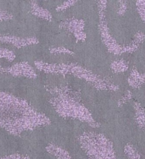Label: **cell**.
Listing matches in <instances>:
<instances>
[{
  "instance_id": "7",
  "label": "cell",
  "mask_w": 145,
  "mask_h": 159,
  "mask_svg": "<svg viewBox=\"0 0 145 159\" xmlns=\"http://www.w3.org/2000/svg\"><path fill=\"white\" fill-rule=\"evenodd\" d=\"M111 70L116 72V73H120V72H124L128 69V64L125 61L122 60H119V61L113 62L110 65Z\"/></svg>"
},
{
  "instance_id": "6",
  "label": "cell",
  "mask_w": 145,
  "mask_h": 159,
  "mask_svg": "<svg viewBox=\"0 0 145 159\" xmlns=\"http://www.w3.org/2000/svg\"><path fill=\"white\" fill-rule=\"evenodd\" d=\"M124 152L127 155L128 159H142L136 148L131 144L126 145V147L124 148Z\"/></svg>"
},
{
  "instance_id": "10",
  "label": "cell",
  "mask_w": 145,
  "mask_h": 159,
  "mask_svg": "<svg viewBox=\"0 0 145 159\" xmlns=\"http://www.w3.org/2000/svg\"><path fill=\"white\" fill-rule=\"evenodd\" d=\"M126 10H127V3L123 2V1H120L117 13L120 16H122V15H124V13L126 12Z\"/></svg>"
},
{
  "instance_id": "1",
  "label": "cell",
  "mask_w": 145,
  "mask_h": 159,
  "mask_svg": "<svg viewBox=\"0 0 145 159\" xmlns=\"http://www.w3.org/2000/svg\"><path fill=\"white\" fill-rule=\"evenodd\" d=\"M79 141L89 159H116L113 144L102 134L87 132L79 137Z\"/></svg>"
},
{
  "instance_id": "11",
  "label": "cell",
  "mask_w": 145,
  "mask_h": 159,
  "mask_svg": "<svg viewBox=\"0 0 145 159\" xmlns=\"http://www.w3.org/2000/svg\"><path fill=\"white\" fill-rule=\"evenodd\" d=\"M0 159H28L26 157L23 156H18V155H14V156H9L6 157H3V158Z\"/></svg>"
},
{
  "instance_id": "8",
  "label": "cell",
  "mask_w": 145,
  "mask_h": 159,
  "mask_svg": "<svg viewBox=\"0 0 145 159\" xmlns=\"http://www.w3.org/2000/svg\"><path fill=\"white\" fill-rule=\"evenodd\" d=\"M137 7H138V11L140 14L141 18L145 22V1H138L137 2Z\"/></svg>"
},
{
  "instance_id": "9",
  "label": "cell",
  "mask_w": 145,
  "mask_h": 159,
  "mask_svg": "<svg viewBox=\"0 0 145 159\" xmlns=\"http://www.w3.org/2000/svg\"><path fill=\"white\" fill-rule=\"evenodd\" d=\"M132 97H133V93L130 92V91H127L126 93L122 96V98H120V100H119L118 105H119V106H121L122 104L126 103L127 101H129L130 99L132 98Z\"/></svg>"
},
{
  "instance_id": "3",
  "label": "cell",
  "mask_w": 145,
  "mask_h": 159,
  "mask_svg": "<svg viewBox=\"0 0 145 159\" xmlns=\"http://www.w3.org/2000/svg\"><path fill=\"white\" fill-rule=\"evenodd\" d=\"M145 82V75L139 73L136 69H133L128 77V83L133 88H138Z\"/></svg>"
},
{
  "instance_id": "5",
  "label": "cell",
  "mask_w": 145,
  "mask_h": 159,
  "mask_svg": "<svg viewBox=\"0 0 145 159\" xmlns=\"http://www.w3.org/2000/svg\"><path fill=\"white\" fill-rule=\"evenodd\" d=\"M48 152L54 155L57 159H71V154L67 151L56 145L49 146L48 147Z\"/></svg>"
},
{
  "instance_id": "4",
  "label": "cell",
  "mask_w": 145,
  "mask_h": 159,
  "mask_svg": "<svg viewBox=\"0 0 145 159\" xmlns=\"http://www.w3.org/2000/svg\"><path fill=\"white\" fill-rule=\"evenodd\" d=\"M134 110H135V119L137 125L140 129L145 128V110L142 105L138 102H134Z\"/></svg>"
},
{
  "instance_id": "2",
  "label": "cell",
  "mask_w": 145,
  "mask_h": 159,
  "mask_svg": "<svg viewBox=\"0 0 145 159\" xmlns=\"http://www.w3.org/2000/svg\"><path fill=\"white\" fill-rule=\"evenodd\" d=\"M99 31L101 33V37H102L105 45L108 48L109 51L114 54L117 55V54H121L123 52H133L138 49V47L133 45V43H131L127 46H120L110 33L105 20H99Z\"/></svg>"
}]
</instances>
